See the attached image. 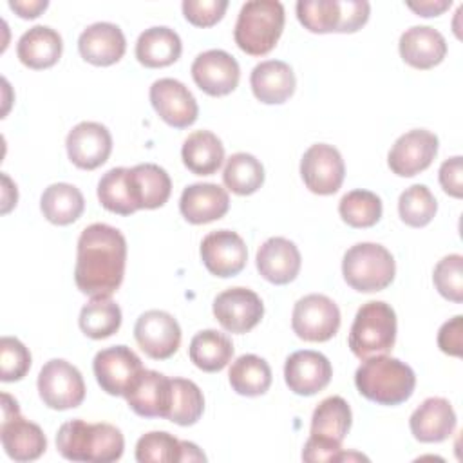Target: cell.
Wrapping results in <instances>:
<instances>
[{"label": "cell", "instance_id": "6da1fadb", "mask_svg": "<svg viewBox=\"0 0 463 463\" xmlns=\"http://www.w3.org/2000/svg\"><path fill=\"white\" fill-rule=\"evenodd\" d=\"M125 262L123 233L105 222L89 224L78 239L74 282L89 297H110L123 282Z\"/></svg>", "mask_w": 463, "mask_h": 463}, {"label": "cell", "instance_id": "7a4b0ae2", "mask_svg": "<svg viewBox=\"0 0 463 463\" xmlns=\"http://www.w3.org/2000/svg\"><path fill=\"white\" fill-rule=\"evenodd\" d=\"M56 449L69 461L112 463L123 456L125 438L110 423H89L76 418L58 429Z\"/></svg>", "mask_w": 463, "mask_h": 463}, {"label": "cell", "instance_id": "3957f363", "mask_svg": "<svg viewBox=\"0 0 463 463\" xmlns=\"http://www.w3.org/2000/svg\"><path fill=\"white\" fill-rule=\"evenodd\" d=\"M358 392L378 405H400L407 402L416 387V374L405 362L376 354L365 358L354 373Z\"/></svg>", "mask_w": 463, "mask_h": 463}, {"label": "cell", "instance_id": "277c9868", "mask_svg": "<svg viewBox=\"0 0 463 463\" xmlns=\"http://www.w3.org/2000/svg\"><path fill=\"white\" fill-rule=\"evenodd\" d=\"M351 409L342 396L324 398L311 416L309 438L302 449L304 461H340L342 441L351 429Z\"/></svg>", "mask_w": 463, "mask_h": 463}, {"label": "cell", "instance_id": "5b68a950", "mask_svg": "<svg viewBox=\"0 0 463 463\" xmlns=\"http://www.w3.org/2000/svg\"><path fill=\"white\" fill-rule=\"evenodd\" d=\"M284 29V5L277 0H250L237 16L233 40L250 56L268 54Z\"/></svg>", "mask_w": 463, "mask_h": 463}, {"label": "cell", "instance_id": "8992f818", "mask_svg": "<svg viewBox=\"0 0 463 463\" xmlns=\"http://www.w3.org/2000/svg\"><path fill=\"white\" fill-rule=\"evenodd\" d=\"M351 353L365 360L387 354L396 342V313L383 300H369L360 306L349 331Z\"/></svg>", "mask_w": 463, "mask_h": 463}, {"label": "cell", "instance_id": "52a82bcc", "mask_svg": "<svg viewBox=\"0 0 463 463\" xmlns=\"http://www.w3.org/2000/svg\"><path fill=\"white\" fill-rule=\"evenodd\" d=\"M396 273L394 257L376 242H358L351 246L342 260V275L345 282L360 293H374L385 289Z\"/></svg>", "mask_w": 463, "mask_h": 463}, {"label": "cell", "instance_id": "ba28073f", "mask_svg": "<svg viewBox=\"0 0 463 463\" xmlns=\"http://www.w3.org/2000/svg\"><path fill=\"white\" fill-rule=\"evenodd\" d=\"M36 385L43 405L54 411L74 409L85 400V382L81 373L63 358L45 362L40 369Z\"/></svg>", "mask_w": 463, "mask_h": 463}, {"label": "cell", "instance_id": "9c48e42d", "mask_svg": "<svg viewBox=\"0 0 463 463\" xmlns=\"http://www.w3.org/2000/svg\"><path fill=\"white\" fill-rule=\"evenodd\" d=\"M293 333L306 342H326L340 327V309L326 295L311 293L297 300L291 315Z\"/></svg>", "mask_w": 463, "mask_h": 463}, {"label": "cell", "instance_id": "30bf717a", "mask_svg": "<svg viewBox=\"0 0 463 463\" xmlns=\"http://www.w3.org/2000/svg\"><path fill=\"white\" fill-rule=\"evenodd\" d=\"M139 356L127 345H112L96 353L92 371L99 387L110 396H127L143 371Z\"/></svg>", "mask_w": 463, "mask_h": 463}, {"label": "cell", "instance_id": "8fae6325", "mask_svg": "<svg viewBox=\"0 0 463 463\" xmlns=\"http://www.w3.org/2000/svg\"><path fill=\"white\" fill-rule=\"evenodd\" d=\"M300 175L309 192L318 195L336 194L345 175L342 154L327 143L311 145L300 159Z\"/></svg>", "mask_w": 463, "mask_h": 463}, {"label": "cell", "instance_id": "7c38bea8", "mask_svg": "<svg viewBox=\"0 0 463 463\" xmlns=\"http://www.w3.org/2000/svg\"><path fill=\"white\" fill-rule=\"evenodd\" d=\"M134 338L146 356L166 360L181 345V327L170 313L148 309L136 320Z\"/></svg>", "mask_w": 463, "mask_h": 463}, {"label": "cell", "instance_id": "4fadbf2b", "mask_svg": "<svg viewBox=\"0 0 463 463\" xmlns=\"http://www.w3.org/2000/svg\"><path fill=\"white\" fill-rule=\"evenodd\" d=\"M264 315L260 297L248 288H228L213 300V317L228 333L251 331Z\"/></svg>", "mask_w": 463, "mask_h": 463}, {"label": "cell", "instance_id": "5bb4252c", "mask_svg": "<svg viewBox=\"0 0 463 463\" xmlns=\"http://www.w3.org/2000/svg\"><path fill=\"white\" fill-rule=\"evenodd\" d=\"M438 154V136L425 128L402 134L387 154V165L400 177H412L430 166Z\"/></svg>", "mask_w": 463, "mask_h": 463}, {"label": "cell", "instance_id": "9a60e30c", "mask_svg": "<svg viewBox=\"0 0 463 463\" xmlns=\"http://www.w3.org/2000/svg\"><path fill=\"white\" fill-rule=\"evenodd\" d=\"M195 85L208 96H226L239 85L241 69L237 60L222 49H208L195 56L190 67Z\"/></svg>", "mask_w": 463, "mask_h": 463}, {"label": "cell", "instance_id": "2e32d148", "mask_svg": "<svg viewBox=\"0 0 463 463\" xmlns=\"http://www.w3.org/2000/svg\"><path fill=\"white\" fill-rule=\"evenodd\" d=\"M148 96L157 116L174 128H186L195 123L199 116V107L194 94L175 78L156 80Z\"/></svg>", "mask_w": 463, "mask_h": 463}, {"label": "cell", "instance_id": "e0dca14e", "mask_svg": "<svg viewBox=\"0 0 463 463\" xmlns=\"http://www.w3.org/2000/svg\"><path fill=\"white\" fill-rule=\"evenodd\" d=\"M199 253L206 269L221 279L241 273L248 260V248L242 237L232 230L210 232L203 239Z\"/></svg>", "mask_w": 463, "mask_h": 463}, {"label": "cell", "instance_id": "ac0fdd59", "mask_svg": "<svg viewBox=\"0 0 463 463\" xmlns=\"http://www.w3.org/2000/svg\"><path fill=\"white\" fill-rule=\"evenodd\" d=\"M333 376L331 362L326 354L311 349L295 351L286 358L284 380L289 391L298 396H313L327 387Z\"/></svg>", "mask_w": 463, "mask_h": 463}, {"label": "cell", "instance_id": "d6986e66", "mask_svg": "<svg viewBox=\"0 0 463 463\" xmlns=\"http://www.w3.org/2000/svg\"><path fill=\"white\" fill-rule=\"evenodd\" d=\"M65 146L72 165L81 170H94L109 159L112 152V136L101 123L81 121L69 130Z\"/></svg>", "mask_w": 463, "mask_h": 463}, {"label": "cell", "instance_id": "ffe728a7", "mask_svg": "<svg viewBox=\"0 0 463 463\" xmlns=\"http://www.w3.org/2000/svg\"><path fill=\"white\" fill-rule=\"evenodd\" d=\"M128 407L143 418H166L172 402V378L143 369L127 392Z\"/></svg>", "mask_w": 463, "mask_h": 463}, {"label": "cell", "instance_id": "44dd1931", "mask_svg": "<svg viewBox=\"0 0 463 463\" xmlns=\"http://www.w3.org/2000/svg\"><path fill=\"white\" fill-rule=\"evenodd\" d=\"M456 412L449 400L432 396L421 402L409 418L412 436L421 443H439L456 430Z\"/></svg>", "mask_w": 463, "mask_h": 463}, {"label": "cell", "instance_id": "7402d4cb", "mask_svg": "<svg viewBox=\"0 0 463 463\" xmlns=\"http://www.w3.org/2000/svg\"><path fill=\"white\" fill-rule=\"evenodd\" d=\"M127 40L119 25L110 22H96L85 27L78 38L81 58L92 65L107 67L119 61L125 54Z\"/></svg>", "mask_w": 463, "mask_h": 463}, {"label": "cell", "instance_id": "603a6c76", "mask_svg": "<svg viewBox=\"0 0 463 463\" xmlns=\"http://www.w3.org/2000/svg\"><path fill=\"white\" fill-rule=\"evenodd\" d=\"M255 264L268 282L284 286L297 279L302 259L295 242L286 237H269L257 250Z\"/></svg>", "mask_w": 463, "mask_h": 463}, {"label": "cell", "instance_id": "cb8c5ba5", "mask_svg": "<svg viewBox=\"0 0 463 463\" xmlns=\"http://www.w3.org/2000/svg\"><path fill=\"white\" fill-rule=\"evenodd\" d=\"M230 208L228 192L215 183L188 184L179 199L181 215L192 224H206L226 215Z\"/></svg>", "mask_w": 463, "mask_h": 463}, {"label": "cell", "instance_id": "d4e9b609", "mask_svg": "<svg viewBox=\"0 0 463 463\" xmlns=\"http://www.w3.org/2000/svg\"><path fill=\"white\" fill-rule=\"evenodd\" d=\"M0 439L5 454L14 461H34L47 449V438L40 425L18 414L2 418Z\"/></svg>", "mask_w": 463, "mask_h": 463}, {"label": "cell", "instance_id": "484cf974", "mask_svg": "<svg viewBox=\"0 0 463 463\" xmlns=\"http://www.w3.org/2000/svg\"><path fill=\"white\" fill-rule=\"evenodd\" d=\"M400 56L414 69H432L441 63L447 54V42L439 31L430 25L409 27L400 36Z\"/></svg>", "mask_w": 463, "mask_h": 463}, {"label": "cell", "instance_id": "4316f807", "mask_svg": "<svg viewBox=\"0 0 463 463\" xmlns=\"http://www.w3.org/2000/svg\"><path fill=\"white\" fill-rule=\"evenodd\" d=\"M253 96L266 105H280L295 92V72L280 60H266L253 67L250 74Z\"/></svg>", "mask_w": 463, "mask_h": 463}, {"label": "cell", "instance_id": "83f0119b", "mask_svg": "<svg viewBox=\"0 0 463 463\" xmlns=\"http://www.w3.org/2000/svg\"><path fill=\"white\" fill-rule=\"evenodd\" d=\"M128 186L137 210L163 206L172 192L170 175L163 166L154 163H141L128 168Z\"/></svg>", "mask_w": 463, "mask_h": 463}, {"label": "cell", "instance_id": "f1b7e54d", "mask_svg": "<svg viewBox=\"0 0 463 463\" xmlns=\"http://www.w3.org/2000/svg\"><path fill=\"white\" fill-rule=\"evenodd\" d=\"M63 51V42L58 31L49 25H34L27 29L16 43L18 60L34 71L52 67Z\"/></svg>", "mask_w": 463, "mask_h": 463}, {"label": "cell", "instance_id": "f546056e", "mask_svg": "<svg viewBox=\"0 0 463 463\" xmlns=\"http://www.w3.org/2000/svg\"><path fill=\"white\" fill-rule=\"evenodd\" d=\"M181 51L183 43L179 34L166 25L145 29L136 42V58L148 69L172 65L179 60Z\"/></svg>", "mask_w": 463, "mask_h": 463}, {"label": "cell", "instance_id": "4dcf8cb0", "mask_svg": "<svg viewBox=\"0 0 463 463\" xmlns=\"http://www.w3.org/2000/svg\"><path fill=\"white\" fill-rule=\"evenodd\" d=\"M181 157L192 174L212 175L224 161V146L213 132L195 130L184 139Z\"/></svg>", "mask_w": 463, "mask_h": 463}, {"label": "cell", "instance_id": "1f68e13d", "mask_svg": "<svg viewBox=\"0 0 463 463\" xmlns=\"http://www.w3.org/2000/svg\"><path fill=\"white\" fill-rule=\"evenodd\" d=\"M43 217L58 226H67L80 219L85 210L83 194L71 183H52L40 197Z\"/></svg>", "mask_w": 463, "mask_h": 463}, {"label": "cell", "instance_id": "d6a6232c", "mask_svg": "<svg viewBox=\"0 0 463 463\" xmlns=\"http://www.w3.org/2000/svg\"><path fill=\"white\" fill-rule=\"evenodd\" d=\"M190 360L204 373L222 371L233 356L232 340L215 329H204L194 335L188 347Z\"/></svg>", "mask_w": 463, "mask_h": 463}, {"label": "cell", "instance_id": "836d02e7", "mask_svg": "<svg viewBox=\"0 0 463 463\" xmlns=\"http://www.w3.org/2000/svg\"><path fill=\"white\" fill-rule=\"evenodd\" d=\"M228 380L237 394L260 396L271 385V367L257 354H242L232 364Z\"/></svg>", "mask_w": 463, "mask_h": 463}, {"label": "cell", "instance_id": "e575fe53", "mask_svg": "<svg viewBox=\"0 0 463 463\" xmlns=\"http://www.w3.org/2000/svg\"><path fill=\"white\" fill-rule=\"evenodd\" d=\"M78 324L89 338H109L121 326V309L110 297H92L81 307Z\"/></svg>", "mask_w": 463, "mask_h": 463}, {"label": "cell", "instance_id": "d590c367", "mask_svg": "<svg viewBox=\"0 0 463 463\" xmlns=\"http://www.w3.org/2000/svg\"><path fill=\"white\" fill-rule=\"evenodd\" d=\"M222 181H224V186L233 194L251 195L264 183V166L255 156L248 152L232 154L226 159V165L222 170Z\"/></svg>", "mask_w": 463, "mask_h": 463}, {"label": "cell", "instance_id": "8d00e7d4", "mask_svg": "<svg viewBox=\"0 0 463 463\" xmlns=\"http://www.w3.org/2000/svg\"><path fill=\"white\" fill-rule=\"evenodd\" d=\"M98 199L105 210L118 215L137 212L128 186V168L116 166L107 170L98 183Z\"/></svg>", "mask_w": 463, "mask_h": 463}, {"label": "cell", "instance_id": "74e56055", "mask_svg": "<svg viewBox=\"0 0 463 463\" xmlns=\"http://www.w3.org/2000/svg\"><path fill=\"white\" fill-rule=\"evenodd\" d=\"M204 411V396L195 382L172 378V402L166 420L188 427L199 421Z\"/></svg>", "mask_w": 463, "mask_h": 463}, {"label": "cell", "instance_id": "f35d334b", "mask_svg": "<svg viewBox=\"0 0 463 463\" xmlns=\"http://www.w3.org/2000/svg\"><path fill=\"white\" fill-rule=\"evenodd\" d=\"M338 213L353 228H371L382 217V199L371 190H351L340 199Z\"/></svg>", "mask_w": 463, "mask_h": 463}, {"label": "cell", "instance_id": "ab89813d", "mask_svg": "<svg viewBox=\"0 0 463 463\" xmlns=\"http://www.w3.org/2000/svg\"><path fill=\"white\" fill-rule=\"evenodd\" d=\"M438 212V203L425 184H412L405 188L398 199L400 219L412 228L427 226Z\"/></svg>", "mask_w": 463, "mask_h": 463}, {"label": "cell", "instance_id": "60d3db41", "mask_svg": "<svg viewBox=\"0 0 463 463\" xmlns=\"http://www.w3.org/2000/svg\"><path fill=\"white\" fill-rule=\"evenodd\" d=\"M184 445L165 430L143 434L136 443V459L139 463H174L183 461Z\"/></svg>", "mask_w": 463, "mask_h": 463}, {"label": "cell", "instance_id": "b9f144b4", "mask_svg": "<svg viewBox=\"0 0 463 463\" xmlns=\"http://www.w3.org/2000/svg\"><path fill=\"white\" fill-rule=\"evenodd\" d=\"M297 18L311 33H338L340 0H300L297 2Z\"/></svg>", "mask_w": 463, "mask_h": 463}, {"label": "cell", "instance_id": "7bdbcfd3", "mask_svg": "<svg viewBox=\"0 0 463 463\" xmlns=\"http://www.w3.org/2000/svg\"><path fill=\"white\" fill-rule=\"evenodd\" d=\"M432 282L441 297L456 304L463 302V257L450 253L438 260L432 271Z\"/></svg>", "mask_w": 463, "mask_h": 463}, {"label": "cell", "instance_id": "ee69618b", "mask_svg": "<svg viewBox=\"0 0 463 463\" xmlns=\"http://www.w3.org/2000/svg\"><path fill=\"white\" fill-rule=\"evenodd\" d=\"M31 369L29 349L14 336H2L0 340V380L18 382Z\"/></svg>", "mask_w": 463, "mask_h": 463}, {"label": "cell", "instance_id": "f6af8a7d", "mask_svg": "<svg viewBox=\"0 0 463 463\" xmlns=\"http://www.w3.org/2000/svg\"><path fill=\"white\" fill-rule=\"evenodd\" d=\"M181 7L184 18L192 25L212 27L222 18L228 0H184Z\"/></svg>", "mask_w": 463, "mask_h": 463}, {"label": "cell", "instance_id": "bcb514c9", "mask_svg": "<svg viewBox=\"0 0 463 463\" xmlns=\"http://www.w3.org/2000/svg\"><path fill=\"white\" fill-rule=\"evenodd\" d=\"M463 345V317L456 315L454 318L447 320L438 331V347L450 356H461Z\"/></svg>", "mask_w": 463, "mask_h": 463}, {"label": "cell", "instance_id": "7dc6e473", "mask_svg": "<svg viewBox=\"0 0 463 463\" xmlns=\"http://www.w3.org/2000/svg\"><path fill=\"white\" fill-rule=\"evenodd\" d=\"M342 20L338 33H354L369 20L371 5L365 0H342Z\"/></svg>", "mask_w": 463, "mask_h": 463}, {"label": "cell", "instance_id": "c3c4849f", "mask_svg": "<svg viewBox=\"0 0 463 463\" xmlns=\"http://www.w3.org/2000/svg\"><path fill=\"white\" fill-rule=\"evenodd\" d=\"M463 172V157L461 156H454V157H449L441 163L439 166V184L441 188L459 199L463 195V181H461V174Z\"/></svg>", "mask_w": 463, "mask_h": 463}, {"label": "cell", "instance_id": "681fc988", "mask_svg": "<svg viewBox=\"0 0 463 463\" xmlns=\"http://www.w3.org/2000/svg\"><path fill=\"white\" fill-rule=\"evenodd\" d=\"M49 5L47 0H11L9 7L20 16V18H36L40 16L42 11H45V7Z\"/></svg>", "mask_w": 463, "mask_h": 463}, {"label": "cell", "instance_id": "f907efd6", "mask_svg": "<svg viewBox=\"0 0 463 463\" xmlns=\"http://www.w3.org/2000/svg\"><path fill=\"white\" fill-rule=\"evenodd\" d=\"M407 7L420 16H438L450 7V0H425V2H407Z\"/></svg>", "mask_w": 463, "mask_h": 463}]
</instances>
